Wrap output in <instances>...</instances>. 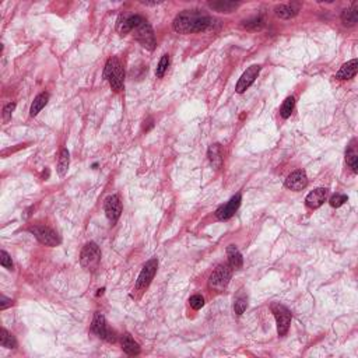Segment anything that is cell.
Masks as SVG:
<instances>
[{
	"mask_svg": "<svg viewBox=\"0 0 358 358\" xmlns=\"http://www.w3.org/2000/svg\"><path fill=\"white\" fill-rule=\"evenodd\" d=\"M346 161H347V164H349V167L351 168V171H353L354 174H357L358 172V153H357V148H356V140H354V142H351V144L349 145V148H347V151H346Z\"/></svg>",
	"mask_w": 358,
	"mask_h": 358,
	"instance_id": "22",
	"label": "cell"
},
{
	"mask_svg": "<svg viewBox=\"0 0 358 358\" xmlns=\"http://www.w3.org/2000/svg\"><path fill=\"white\" fill-rule=\"evenodd\" d=\"M14 108H16V104H14V102H10V104H7L6 107L3 108V120H4V122H9L10 119H11V115H13Z\"/></svg>",
	"mask_w": 358,
	"mask_h": 358,
	"instance_id": "34",
	"label": "cell"
},
{
	"mask_svg": "<svg viewBox=\"0 0 358 358\" xmlns=\"http://www.w3.org/2000/svg\"><path fill=\"white\" fill-rule=\"evenodd\" d=\"M243 27L249 29H259L263 27V20L261 17H255V19L249 20V21H245Z\"/></svg>",
	"mask_w": 358,
	"mask_h": 358,
	"instance_id": "32",
	"label": "cell"
},
{
	"mask_svg": "<svg viewBox=\"0 0 358 358\" xmlns=\"http://www.w3.org/2000/svg\"><path fill=\"white\" fill-rule=\"evenodd\" d=\"M231 280V269L227 264H220L213 270L209 277V287L217 291H223L227 288L228 283Z\"/></svg>",
	"mask_w": 358,
	"mask_h": 358,
	"instance_id": "4",
	"label": "cell"
},
{
	"mask_svg": "<svg viewBox=\"0 0 358 358\" xmlns=\"http://www.w3.org/2000/svg\"><path fill=\"white\" fill-rule=\"evenodd\" d=\"M358 21V4L354 3L351 7L343 10L341 13V23L346 25V27H353L356 25V23Z\"/></svg>",
	"mask_w": 358,
	"mask_h": 358,
	"instance_id": "18",
	"label": "cell"
},
{
	"mask_svg": "<svg viewBox=\"0 0 358 358\" xmlns=\"http://www.w3.org/2000/svg\"><path fill=\"white\" fill-rule=\"evenodd\" d=\"M358 70V60L357 59H353L350 60L347 63H344L340 70L336 73V78H340V80H350V78L356 77Z\"/></svg>",
	"mask_w": 358,
	"mask_h": 358,
	"instance_id": "15",
	"label": "cell"
},
{
	"mask_svg": "<svg viewBox=\"0 0 358 358\" xmlns=\"http://www.w3.org/2000/svg\"><path fill=\"white\" fill-rule=\"evenodd\" d=\"M120 343H122V349L125 351L126 354H129V356H137V354H140V347H139V344L136 343L133 337L129 334V333H125L123 336H122V339H120Z\"/></svg>",
	"mask_w": 358,
	"mask_h": 358,
	"instance_id": "19",
	"label": "cell"
},
{
	"mask_svg": "<svg viewBox=\"0 0 358 358\" xmlns=\"http://www.w3.org/2000/svg\"><path fill=\"white\" fill-rule=\"evenodd\" d=\"M271 312L274 315V319L277 323L279 336H286L291 323V312L281 304H271Z\"/></svg>",
	"mask_w": 358,
	"mask_h": 358,
	"instance_id": "5",
	"label": "cell"
},
{
	"mask_svg": "<svg viewBox=\"0 0 358 358\" xmlns=\"http://www.w3.org/2000/svg\"><path fill=\"white\" fill-rule=\"evenodd\" d=\"M227 256H228V264L231 269H241L242 264H243V259H242L241 252L238 251V248L235 245H230L227 248Z\"/></svg>",
	"mask_w": 358,
	"mask_h": 358,
	"instance_id": "17",
	"label": "cell"
},
{
	"mask_svg": "<svg viewBox=\"0 0 358 358\" xmlns=\"http://www.w3.org/2000/svg\"><path fill=\"white\" fill-rule=\"evenodd\" d=\"M10 305H11V300L6 298L4 295H1V297H0V310H6L7 307H10Z\"/></svg>",
	"mask_w": 358,
	"mask_h": 358,
	"instance_id": "35",
	"label": "cell"
},
{
	"mask_svg": "<svg viewBox=\"0 0 358 358\" xmlns=\"http://www.w3.org/2000/svg\"><path fill=\"white\" fill-rule=\"evenodd\" d=\"M286 188L291 189V191H295V192H300L302 189H305L308 186V176L305 174L304 169H297L294 171L292 174H290L286 179Z\"/></svg>",
	"mask_w": 358,
	"mask_h": 358,
	"instance_id": "12",
	"label": "cell"
},
{
	"mask_svg": "<svg viewBox=\"0 0 358 358\" xmlns=\"http://www.w3.org/2000/svg\"><path fill=\"white\" fill-rule=\"evenodd\" d=\"M294 105H295V98L294 97H288L286 98V101L283 102L280 109V115L283 119H287V118L291 117L292 111H294Z\"/></svg>",
	"mask_w": 358,
	"mask_h": 358,
	"instance_id": "26",
	"label": "cell"
},
{
	"mask_svg": "<svg viewBox=\"0 0 358 358\" xmlns=\"http://www.w3.org/2000/svg\"><path fill=\"white\" fill-rule=\"evenodd\" d=\"M135 38L144 47L145 49L148 50H153L157 45L155 42V37H154V31L151 28L150 23L144 20L142 24H139L135 29Z\"/></svg>",
	"mask_w": 358,
	"mask_h": 358,
	"instance_id": "6",
	"label": "cell"
},
{
	"mask_svg": "<svg viewBox=\"0 0 358 358\" xmlns=\"http://www.w3.org/2000/svg\"><path fill=\"white\" fill-rule=\"evenodd\" d=\"M215 25V20L200 10H184L174 20V29L178 34H192L210 31Z\"/></svg>",
	"mask_w": 358,
	"mask_h": 358,
	"instance_id": "1",
	"label": "cell"
},
{
	"mask_svg": "<svg viewBox=\"0 0 358 358\" xmlns=\"http://www.w3.org/2000/svg\"><path fill=\"white\" fill-rule=\"evenodd\" d=\"M69 164H70V154H69L68 148H62L60 154H59L58 161V174L59 176H65L68 174Z\"/></svg>",
	"mask_w": 358,
	"mask_h": 358,
	"instance_id": "23",
	"label": "cell"
},
{
	"mask_svg": "<svg viewBox=\"0 0 358 358\" xmlns=\"http://www.w3.org/2000/svg\"><path fill=\"white\" fill-rule=\"evenodd\" d=\"M101 262V251L97 243L88 242L80 253V264L88 271L97 270Z\"/></svg>",
	"mask_w": 358,
	"mask_h": 358,
	"instance_id": "3",
	"label": "cell"
},
{
	"mask_svg": "<svg viewBox=\"0 0 358 358\" xmlns=\"http://www.w3.org/2000/svg\"><path fill=\"white\" fill-rule=\"evenodd\" d=\"M0 263H1V266L4 267V269H7V270H13V262H11V258H10V255L7 253L6 251H1L0 252Z\"/></svg>",
	"mask_w": 358,
	"mask_h": 358,
	"instance_id": "31",
	"label": "cell"
},
{
	"mask_svg": "<svg viewBox=\"0 0 358 358\" xmlns=\"http://www.w3.org/2000/svg\"><path fill=\"white\" fill-rule=\"evenodd\" d=\"M241 200H242L241 193H237L235 196H233V197H231V200H230L228 203L223 204V206H220V207L217 209V212H215V217H217L218 220H221V221L230 220L234 214L237 213V210L239 209V206H241Z\"/></svg>",
	"mask_w": 358,
	"mask_h": 358,
	"instance_id": "10",
	"label": "cell"
},
{
	"mask_svg": "<svg viewBox=\"0 0 358 358\" xmlns=\"http://www.w3.org/2000/svg\"><path fill=\"white\" fill-rule=\"evenodd\" d=\"M157 267H158V261L155 258L147 262L144 266H143L142 271H140L139 277H137L136 288H145V287H148V284L154 279Z\"/></svg>",
	"mask_w": 358,
	"mask_h": 358,
	"instance_id": "9",
	"label": "cell"
},
{
	"mask_svg": "<svg viewBox=\"0 0 358 358\" xmlns=\"http://www.w3.org/2000/svg\"><path fill=\"white\" fill-rule=\"evenodd\" d=\"M120 213H122V203H120L119 197L115 196V194L107 197V200H105V214H107L109 223L117 224L119 217H120Z\"/></svg>",
	"mask_w": 358,
	"mask_h": 358,
	"instance_id": "13",
	"label": "cell"
},
{
	"mask_svg": "<svg viewBox=\"0 0 358 358\" xmlns=\"http://www.w3.org/2000/svg\"><path fill=\"white\" fill-rule=\"evenodd\" d=\"M29 233L34 234V237L38 239L41 243L47 245V246H58L60 243V238L59 235L52 228L45 227V225H34L29 228Z\"/></svg>",
	"mask_w": 358,
	"mask_h": 358,
	"instance_id": "8",
	"label": "cell"
},
{
	"mask_svg": "<svg viewBox=\"0 0 358 358\" xmlns=\"http://www.w3.org/2000/svg\"><path fill=\"white\" fill-rule=\"evenodd\" d=\"M189 304H191V307H192L193 310H199L200 308H203L204 298L202 297V295L196 294V295H193V297H191V300H189Z\"/></svg>",
	"mask_w": 358,
	"mask_h": 358,
	"instance_id": "33",
	"label": "cell"
},
{
	"mask_svg": "<svg viewBox=\"0 0 358 358\" xmlns=\"http://www.w3.org/2000/svg\"><path fill=\"white\" fill-rule=\"evenodd\" d=\"M169 66V55H164L161 60H160V63H158V66L155 69V76L157 77H163L165 74V72H167V69Z\"/></svg>",
	"mask_w": 358,
	"mask_h": 358,
	"instance_id": "28",
	"label": "cell"
},
{
	"mask_svg": "<svg viewBox=\"0 0 358 358\" xmlns=\"http://www.w3.org/2000/svg\"><path fill=\"white\" fill-rule=\"evenodd\" d=\"M346 202H347V196L346 194L336 193L334 196L330 197V206L332 207H340V206H343Z\"/></svg>",
	"mask_w": 358,
	"mask_h": 358,
	"instance_id": "30",
	"label": "cell"
},
{
	"mask_svg": "<svg viewBox=\"0 0 358 358\" xmlns=\"http://www.w3.org/2000/svg\"><path fill=\"white\" fill-rule=\"evenodd\" d=\"M261 66L259 65H253L251 68L246 69V72H243V74L241 76V78L238 80V83H237V93L238 94H242V93H245L248 88L251 87L252 84H253V81H255V78L259 76V73H261Z\"/></svg>",
	"mask_w": 358,
	"mask_h": 358,
	"instance_id": "11",
	"label": "cell"
},
{
	"mask_svg": "<svg viewBox=\"0 0 358 358\" xmlns=\"http://www.w3.org/2000/svg\"><path fill=\"white\" fill-rule=\"evenodd\" d=\"M241 6V3H237V1H228V0H218V1H210L209 3V7L214 11H218V13H233L235 10Z\"/></svg>",
	"mask_w": 358,
	"mask_h": 358,
	"instance_id": "16",
	"label": "cell"
},
{
	"mask_svg": "<svg viewBox=\"0 0 358 358\" xmlns=\"http://www.w3.org/2000/svg\"><path fill=\"white\" fill-rule=\"evenodd\" d=\"M0 343H1V347H4V349H16V346H17V341L14 339V336L7 329H1Z\"/></svg>",
	"mask_w": 358,
	"mask_h": 358,
	"instance_id": "25",
	"label": "cell"
},
{
	"mask_svg": "<svg viewBox=\"0 0 358 358\" xmlns=\"http://www.w3.org/2000/svg\"><path fill=\"white\" fill-rule=\"evenodd\" d=\"M117 29L120 35H126L127 32H130V31H132V27H130V23H129L127 16H122V17H119V20H118V24H117Z\"/></svg>",
	"mask_w": 358,
	"mask_h": 358,
	"instance_id": "27",
	"label": "cell"
},
{
	"mask_svg": "<svg viewBox=\"0 0 358 358\" xmlns=\"http://www.w3.org/2000/svg\"><path fill=\"white\" fill-rule=\"evenodd\" d=\"M48 99H49L48 93H41V94H38V95L35 97V99L32 101V104H31L29 115H31V117H37L39 112L42 111V108L48 104Z\"/></svg>",
	"mask_w": 358,
	"mask_h": 358,
	"instance_id": "20",
	"label": "cell"
},
{
	"mask_svg": "<svg viewBox=\"0 0 358 358\" xmlns=\"http://www.w3.org/2000/svg\"><path fill=\"white\" fill-rule=\"evenodd\" d=\"M246 307H248V301H246V298H243V297L237 298L235 302H234V310H235L237 315H242L245 312V310H246Z\"/></svg>",
	"mask_w": 358,
	"mask_h": 358,
	"instance_id": "29",
	"label": "cell"
},
{
	"mask_svg": "<svg viewBox=\"0 0 358 358\" xmlns=\"http://www.w3.org/2000/svg\"><path fill=\"white\" fill-rule=\"evenodd\" d=\"M104 78L109 81L112 90L120 91L123 88V81H125V70L122 68L120 62L118 58L108 59L105 69H104Z\"/></svg>",
	"mask_w": 358,
	"mask_h": 358,
	"instance_id": "2",
	"label": "cell"
},
{
	"mask_svg": "<svg viewBox=\"0 0 358 358\" xmlns=\"http://www.w3.org/2000/svg\"><path fill=\"white\" fill-rule=\"evenodd\" d=\"M91 332L95 333L98 337L107 340L108 343H115V341H117L115 332L108 328L107 320H105V318H104L99 312H97V313L94 315V319L91 322Z\"/></svg>",
	"mask_w": 358,
	"mask_h": 358,
	"instance_id": "7",
	"label": "cell"
},
{
	"mask_svg": "<svg viewBox=\"0 0 358 358\" xmlns=\"http://www.w3.org/2000/svg\"><path fill=\"white\" fill-rule=\"evenodd\" d=\"M297 13H298V6H294V4H280L274 9V14L284 20L295 17Z\"/></svg>",
	"mask_w": 358,
	"mask_h": 358,
	"instance_id": "21",
	"label": "cell"
},
{
	"mask_svg": "<svg viewBox=\"0 0 358 358\" xmlns=\"http://www.w3.org/2000/svg\"><path fill=\"white\" fill-rule=\"evenodd\" d=\"M326 197H328V189L326 188H318L307 196L305 202H307V206L310 209H318L326 202Z\"/></svg>",
	"mask_w": 358,
	"mask_h": 358,
	"instance_id": "14",
	"label": "cell"
},
{
	"mask_svg": "<svg viewBox=\"0 0 358 358\" xmlns=\"http://www.w3.org/2000/svg\"><path fill=\"white\" fill-rule=\"evenodd\" d=\"M207 155H209V160H210V163L213 164V167H215V168H220V167H221V163H223V153H221V147H220V144L210 145Z\"/></svg>",
	"mask_w": 358,
	"mask_h": 358,
	"instance_id": "24",
	"label": "cell"
}]
</instances>
